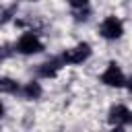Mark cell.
Returning a JSON list of instances; mask_svg holds the SVG:
<instances>
[{
	"instance_id": "obj_3",
	"label": "cell",
	"mask_w": 132,
	"mask_h": 132,
	"mask_svg": "<svg viewBox=\"0 0 132 132\" xmlns=\"http://www.w3.org/2000/svg\"><path fill=\"white\" fill-rule=\"evenodd\" d=\"M99 33H101L103 39L116 41V39H120V37L124 35V23H122L118 16L109 14V16H105V19L101 21V25H99Z\"/></svg>"
},
{
	"instance_id": "obj_2",
	"label": "cell",
	"mask_w": 132,
	"mask_h": 132,
	"mask_svg": "<svg viewBox=\"0 0 132 132\" xmlns=\"http://www.w3.org/2000/svg\"><path fill=\"white\" fill-rule=\"evenodd\" d=\"M14 52L25 54V56L41 54V52H43V43H41V39L37 37V33H33V31H25V33L19 37V41H16V45H14Z\"/></svg>"
},
{
	"instance_id": "obj_4",
	"label": "cell",
	"mask_w": 132,
	"mask_h": 132,
	"mask_svg": "<svg viewBox=\"0 0 132 132\" xmlns=\"http://www.w3.org/2000/svg\"><path fill=\"white\" fill-rule=\"evenodd\" d=\"M101 82H103V85H107V87L124 89V87L128 85V78H126V74L122 72V68H120L116 62H109V64H107V68H105V70H103V74H101Z\"/></svg>"
},
{
	"instance_id": "obj_1",
	"label": "cell",
	"mask_w": 132,
	"mask_h": 132,
	"mask_svg": "<svg viewBox=\"0 0 132 132\" xmlns=\"http://www.w3.org/2000/svg\"><path fill=\"white\" fill-rule=\"evenodd\" d=\"M91 54H93L91 45H89L87 41H80V43H76L74 47L66 50L60 58H62L64 66H76V64H82L85 60H89V58H91Z\"/></svg>"
},
{
	"instance_id": "obj_10",
	"label": "cell",
	"mask_w": 132,
	"mask_h": 132,
	"mask_svg": "<svg viewBox=\"0 0 132 132\" xmlns=\"http://www.w3.org/2000/svg\"><path fill=\"white\" fill-rule=\"evenodd\" d=\"M2 116H4V105L0 103V118H2Z\"/></svg>"
},
{
	"instance_id": "obj_8",
	"label": "cell",
	"mask_w": 132,
	"mask_h": 132,
	"mask_svg": "<svg viewBox=\"0 0 132 132\" xmlns=\"http://www.w3.org/2000/svg\"><path fill=\"white\" fill-rule=\"evenodd\" d=\"M0 93H6V95H19L21 93V85L12 78H0Z\"/></svg>"
},
{
	"instance_id": "obj_11",
	"label": "cell",
	"mask_w": 132,
	"mask_h": 132,
	"mask_svg": "<svg viewBox=\"0 0 132 132\" xmlns=\"http://www.w3.org/2000/svg\"><path fill=\"white\" fill-rule=\"evenodd\" d=\"M29 2H35V0H29Z\"/></svg>"
},
{
	"instance_id": "obj_9",
	"label": "cell",
	"mask_w": 132,
	"mask_h": 132,
	"mask_svg": "<svg viewBox=\"0 0 132 132\" xmlns=\"http://www.w3.org/2000/svg\"><path fill=\"white\" fill-rule=\"evenodd\" d=\"M74 10H78V8H85V6H89V0H66Z\"/></svg>"
},
{
	"instance_id": "obj_7",
	"label": "cell",
	"mask_w": 132,
	"mask_h": 132,
	"mask_svg": "<svg viewBox=\"0 0 132 132\" xmlns=\"http://www.w3.org/2000/svg\"><path fill=\"white\" fill-rule=\"evenodd\" d=\"M41 85L37 82V80H31V82H27V85H21V93L19 95H23L25 99H39L41 97Z\"/></svg>"
},
{
	"instance_id": "obj_5",
	"label": "cell",
	"mask_w": 132,
	"mask_h": 132,
	"mask_svg": "<svg viewBox=\"0 0 132 132\" xmlns=\"http://www.w3.org/2000/svg\"><path fill=\"white\" fill-rule=\"evenodd\" d=\"M107 122L111 126H116V130H122L132 124V111L126 105H113L107 113Z\"/></svg>"
},
{
	"instance_id": "obj_6",
	"label": "cell",
	"mask_w": 132,
	"mask_h": 132,
	"mask_svg": "<svg viewBox=\"0 0 132 132\" xmlns=\"http://www.w3.org/2000/svg\"><path fill=\"white\" fill-rule=\"evenodd\" d=\"M62 68H64V62H62L60 56H56V58H52V60L39 64V68H37V76H41V78H54Z\"/></svg>"
}]
</instances>
